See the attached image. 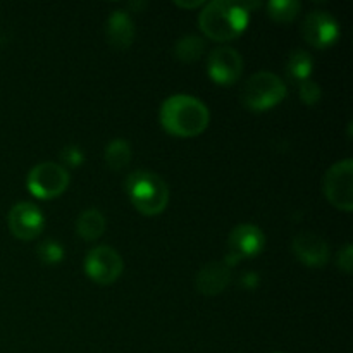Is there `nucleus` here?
Wrapping results in <instances>:
<instances>
[{"label":"nucleus","instance_id":"obj_1","mask_svg":"<svg viewBox=\"0 0 353 353\" xmlns=\"http://www.w3.org/2000/svg\"><path fill=\"white\" fill-rule=\"evenodd\" d=\"M161 124L168 133L179 138L199 137L209 126L210 114L202 100L192 95H172L161 107Z\"/></svg>","mask_w":353,"mask_h":353},{"label":"nucleus","instance_id":"obj_2","mask_svg":"<svg viewBox=\"0 0 353 353\" xmlns=\"http://www.w3.org/2000/svg\"><path fill=\"white\" fill-rule=\"evenodd\" d=\"M248 19L250 12L243 7V2L214 0L203 6L199 16V26L210 40L230 41L247 30Z\"/></svg>","mask_w":353,"mask_h":353},{"label":"nucleus","instance_id":"obj_3","mask_svg":"<svg viewBox=\"0 0 353 353\" xmlns=\"http://www.w3.org/2000/svg\"><path fill=\"white\" fill-rule=\"evenodd\" d=\"M126 193L138 212L157 216L169 203V188L161 176L150 171H134L126 179Z\"/></svg>","mask_w":353,"mask_h":353},{"label":"nucleus","instance_id":"obj_4","mask_svg":"<svg viewBox=\"0 0 353 353\" xmlns=\"http://www.w3.org/2000/svg\"><path fill=\"white\" fill-rule=\"evenodd\" d=\"M286 97V85L278 74L261 71L252 74L241 90V103L252 112H264Z\"/></svg>","mask_w":353,"mask_h":353},{"label":"nucleus","instance_id":"obj_5","mask_svg":"<svg viewBox=\"0 0 353 353\" xmlns=\"http://www.w3.org/2000/svg\"><path fill=\"white\" fill-rule=\"evenodd\" d=\"M26 186L31 195L37 199H57L68 190L69 172L64 165L57 162H41L28 172Z\"/></svg>","mask_w":353,"mask_h":353},{"label":"nucleus","instance_id":"obj_6","mask_svg":"<svg viewBox=\"0 0 353 353\" xmlns=\"http://www.w3.org/2000/svg\"><path fill=\"white\" fill-rule=\"evenodd\" d=\"M324 195L331 205L343 212L353 210V161L343 159L334 162L324 174Z\"/></svg>","mask_w":353,"mask_h":353},{"label":"nucleus","instance_id":"obj_7","mask_svg":"<svg viewBox=\"0 0 353 353\" xmlns=\"http://www.w3.org/2000/svg\"><path fill=\"white\" fill-rule=\"evenodd\" d=\"M265 247V236L261 228L255 224H240L234 228L228 238V255L224 257V264L228 268L236 265L241 259H252L261 254Z\"/></svg>","mask_w":353,"mask_h":353},{"label":"nucleus","instance_id":"obj_8","mask_svg":"<svg viewBox=\"0 0 353 353\" xmlns=\"http://www.w3.org/2000/svg\"><path fill=\"white\" fill-rule=\"evenodd\" d=\"M85 271L99 285H110L123 274V257L112 247H97L85 259Z\"/></svg>","mask_w":353,"mask_h":353},{"label":"nucleus","instance_id":"obj_9","mask_svg":"<svg viewBox=\"0 0 353 353\" xmlns=\"http://www.w3.org/2000/svg\"><path fill=\"white\" fill-rule=\"evenodd\" d=\"M302 37L316 48H327L340 38V24L326 10H312L302 23Z\"/></svg>","mask_w":353,"mask_h":353},{"label":"nucleus","instance_id":"obj_10","mask_svg":"<svg viewBox=\"0 0 353 353\" xmlns=\"http://www.w3.org/2000/svg\"><path fill=\"white\" fill-rule=\"evenodd\" d=\"M207 71L210 79L217 85H234L243 72V59L234 48L217 47L210 52Z\"/></svg>","mask_w":353,"mask_h":353},{"label":"nucleus","instance_id":"obj_11","mask_svg":"<svg viewBox=\"0 0 353 353\" xmlns=\"http://www.w3.org/2000/svg\"><path fill=\"white\" fill-rule=\"evenodd\" d=\"M9 230L19 240H34L43 231L45 219L41 210L31 202H19L9 210L7 216Z\"/></svg>","mask_w":353,"mask_h":353},{"label":"nucleus","instance_id":"obj_12","mask_svg":"<svg viewBox=\"0 0 353 353\" xmlns=\"http://www.w3.org/2000/svg\"><path fill=\"white\" fill-rule=\"evenodd\" d=\"M292 250L307 268H323L330 262V245L319 234L300 233L293 238Z\"/></svg>","mask_w":353,"mask_h":353},{"label":"nucleus","instance_id":"obj_13","mask_svg":"<svg viewBox=\"0 0 353 353\" xmlns=\"http://www.w3.org/2000/svg\"><path fill=\"white\" fill-rule=\"evenodd\" d=\"M231 283V268L224 262H209L196 274V290L202 295L214 296L223 293Z\"/></svg>","mask_w":353,"mask_h":353},{"label":"nucleus","instance_id":"obj_14","mask_svg":"<svg viewBox=\"0 0 353 353\" xmlns=\"http://www.w3.org/2000/svg\"><path fill=\"white\" fill-rule=\"evenodd\" d=\"M107 38L116 50H126L134 38V23L126 10H114L107 21Z\"/></svg>","mask_w":353,"mask_h":353},{"label":"nucleus","instance_id":"obj_15","mask_svg":"<svg viewBox=\"0 0 353 353\" xmlns=\"http://www.w3.org/2000/svg\"><path fill=\"white\" fill-rule=\"evenodd\" d=\"M105 217L100 210L97 209H86L79 214L78 221H76V231L79 236L86 241H95L105 233Z\"/></svg>","mask_w":353,"mask_h":353},{"label":"nucleus","instance_id":"obj_16","mask_svg":"<svg viewBox=\"0 0 353 353\" xmlns=\"http://www.w3.org/2000/svg\"><path fill=\"white\" fill-rule=\"evenodd\" d=\"M314 61L310 57V54L302 48H295L292 50V54L288 55V61H286V74L292 79L293 83L300 85L305 79H309L310 72H312Z\"/></svg>","mask_w":353,"mask_h":353},{"label":"nucleus","instance_id":"obj_17","mask_svg":"<svg viewBox=\"0 0 353 353\" xmlns=\"http://www.w3.org/2000/svg\"><path fill=\"white\" fill-rule=\"evenodd\" d=\"M131 155H133V152H131L130 143H128L126 140L116 138V140H112L107 145L103 159H105L107 165H109L112 171H121V169H124L130 164Z\"/></svg>","mask_w":353,"mask_h":353},{"label":"nucleus","instance_id":"obj_18","mask_svg":"<svg viewBox=\"0 0 353 353\" xmlns=\"http://www.w3.org/2000/svg\"><path fill=\"white\" fill-rule=\"evenodd\" d=\"M205 52V41L195 34H188V37L179 38L178 43L174 45V57L181 62H195Z\"/></svg>","mask_w":353,"mask_h":353},{"label":"nucleus","instance_id":"obj_19","mask_svg":"<svg viewBox=\"0 0 353 353\" xmlns=\"http://www.w3.org/2000/svg\"><path fill=\"white\" fill-rule=\"evenodd\" d=\"M300 2L295 0H272L268 3V12L271 19H274L276 23H292L296 16H299Z\"/></svg>","mask_w":353,"mask_h":353},{"label":"nucleus","instance_id":"obj_20","mask_svg":"<svg viewBox=\"0 0 353 353\" xmlns=\"http://www.w3.org/2000/svg\"><path fill=\"white\" fill-rule=\"evenodd\" d=\"M38 259H40L43 264H59V262L64 259V250H62L61 245L54 240L41 241L37 248Z\"/></svg>","mask_w":353,"mask_h":353},{"label":"nucleus","instance_id":"obj_21","mask_svg":"<svg viewBox=\"0 0 353 353\" xmlns=\"http://www.w3.org/2000/svg\"><path fill=\"white\" fill-rule=\"evenodd\" d=\"M299 93H300V99H302V102L305 103V105H316V103L321 100V95H323L321 86L317 85L314 79H305L303 83H300Z\"/></svg>","mask_w":353,"mask_h":353},{"label":"nucleus","instance_id":"obj_22","mask_svg":"<svg viewBox=\"0 0 353 353\" xmlns=\"http://www.w3.org/2000/svg\"><path fill=\"white\" fill-rule=\"evenodd\" d=\"M83 161H85V155H83L81 148L76 145H68L61 150V162L69 168H78L83 164Z\"/></svg>","mask_w":353,"mask_h":353},{"label":"nucleus","instance_id":"obj_23","mask_svg":"<svg viewBox=\"0 0 353 353\" xmlns=\"http://www.w3.org/2000/svg\"><path fill=\"white\" fill-rule=\"evenodd\" d=\"M336 265L345 272V274H350L352 268H353V247L352 243L343 245L340 248L336 255Z\"/></svg>","mask_w":353,"mask_h":353},{"label":"nucleus","instance_id":"obj_24","mask_svg":"<svg viewBox=\"0 0 353 353\" xmlns=\"http://www.w3.org/2000/svg\"><path fill=\"white\" fill-rule=\"evenodd\" d=\"M241 283H243L247 288H254V286L259 283V278L255 272H248V274H245L243 278H241Z\"/></svg>","mask_w":353,"mask_h":353},{"label":"nucleus","instance_id":"obj_25","mask_svg":"<svg viewBox=\"0 0 353 353\" xmlns=\"http://www.w3.org/2000/svg\"><path fill=\"white\" fill-rule=\"evenodd\" d=\"M176 6L185 7V9H195V7H203L205 2L203 0H196V2H176Z\"/></svg>","mask_w":353,"mask_h":353},{"label":"nucleus","instance_id":"obj_26","mask_svg":"<svg viewBox=\"0 0 353 353\" xmlns=\"http://www.w3.org/2000/svg\"><path fill=\"white\" fill-rule=\"evenodd\" d=\"M274 353H281V352H274Z\"/></svg>","mask_w":353,"mask_h":353}]
</instances>
